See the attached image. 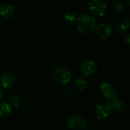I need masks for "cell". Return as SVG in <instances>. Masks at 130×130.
I'll use <instances>...</instances> for the list:
<instances>
[{
	"mask_svg": "<svg viewBox=\"0 0 130 130\" xmlns=\"http://www.w3.org/2000/svg\"><path fill=\"white\" fill-rule=\"evenodd\" d=\"M75 27L79 33L84 35H89L95 30L96 21L91 15L83 14L77 17Z\"/></svg>",
	"mask_w": 130,
	"mask_h": 130,
	"instance_id": "1",
	"label": "cell"
},
{
	"mask_svg": "<svg viewBox=\"0 0 130 130\" xmlns=\"http://www.w3.org/2000/svg\"><path fill=\"white\" fill-rule=\"evenodd\" d=\"M94 112L98 120H105L108 118L113 112L110 101L108 100L101 101L96 105Z\"/></svg>",
	"mask_w": 130,
	"mask_h": 130,
	"instance_id": "2",
	"label": "cell"
},
{
	"mask_svg": "<svg viewBox=\"0 0 130 130\" xmlns=\"http://www.w3.org/2000/svg\"><path fill=\"white\" fill-rule=\"evenodd\" d=\"M53 77L56 82L61 85H66L71 82L72 75L70 71L64 67H56L53 72Z\"/></svg>",
	"mask_w": 130,
	"mask_h": 130,
	"instance_id": "3",
	"label": "cell"
},
{
	"mask_svg": "<svg viewBox=\"0 0 130 130\" xmlns=\"http://www.w3.org/2000/svg\"><path fill=\"white\" fill-rule=\"evenodd\" d=\"M88 11L94 17L104 15L107 11V3L103 0H93L88 4Z\"/></svg>",
	"mask_w": 130,
	"mask_h": 130,
	"instance_id": "4",
	"label": "cell"
},
{
	"mask_svg": "<svg viewBox=\"0 0 130 130\" xmlns=\"http://www.w3.org/2000/svg\"><path fill=\"white\" fill-rule=\"evenodd\" d=\"M99 90L101 94L108 101H112L117 97L116 88H114L113 85L109 82H104L103 83H101Z\"/></svg>",
	"mask_w": 130,
	"mask_h": 130,
	"instance_id": "5",
	"label": "cell"
},
{
	"mask_svg": "<svg viewBox=\"0 0 130 130\" xmlns=\"http://www.w3.org/2000/svg\"><path fill=\"white\" fill-rule=\"evenodd\" d=\"M98 63L91 59L83 62L81 65L80 70L84 77H90L93 75L98 70Z\"/></svg>",
	"mask_w": 130,
	"mask_h": 130,
	"instance_id": "6",
	"label": "cell"
},
{
	"mask_svg": "<svg viewBox=\"0 0 130 130\" xmlns=\"http://www.w3.org/2000/svg\"><path fill=\"white\" fill-rule=\"evenodd\" d=\"M67 124L70 129L74 130H85L87 128L86 120L78 115L72 116L69 119Z\"/></svg>",
	"mask_w": 130,
	"mask_h": 130,
	"instance_id": "7",
	"label": "cell"
},
{
	"mask_svg": "<svg viewBox=\"0 0 130 130\" xmlns=\"http://www.w3.org/2000/svg\"><path fill=\"white\" fill-rule=\"evenodd\" d=\"M96 33L101 39H108L113 34V28L107 23H101L96 27Z\"/></svg>",
	"mask_w": 130,
	"mask_h": 130,
	"instance_id": "8",
	"label": "cell"
},
{
	"mask_svg": "<svg viewBox=\"0 0 130 130\" xmlns=\"http://www.w3.org/2000/svg\"><path fill=\"white\" fill-rule=\"evenodd\" d=\"M17 81V77L13 72H5L0 77V85L2 88H8L13 86Z\"/></svg>",
	"mask_w": 130,
	"mask_h": 130,
	"instance_id": "9",
	"label": "cell"
},
{
	"mask_svg": "<svg viewBox=\"0 0 130 130\" xmlns=\"http://www.w3.org/2000/svg\"><path fill=\"white\" fill-rule=\"evenodd\" d=\"M14 14V7L8 3L0 4V16L4 18H11Z\"/></svg>",
	"mask_w": 130,
	"mask_h": 130,
	"instance_id": "10",
	"label": "cell"
},
{
	"mask_svg": "<svg viewBox=\"0 0 130 130\" xmlns=\"http://www.w3.org/2000/svg\"><path fill=\"white\" fill-rule=\"evenodd\" d=\"M129 21L128 18H124L120 20H119L116 24H115V28L118 32L120 33H124L127 31L129 28Z\"/></svg>",
	"mask_w": 130,
	"mask_h": 130,
	"instance_id": "11",
	"label": "cell"
},
{
	"mask_svg": "<svg viewBox=\"0 0 130 130\" xmlns=\"http://www.w3.org/2000/svg\"><path fill=\"white\" fill-rule=\"evenodd\" d=\"M11 113V106L7 102H0V117L5 118Z\"/></svg>",
	"mask_w": 130,
	"mask_h": 130,
	"instance_id": "12",
	"label": "cell"
},
{
	"mask_svg": "<svg viewBox=\"0 0 130 130\" xmlns=\"http://www.w3.org/2000/svg\"><path fill=\"white\" fill-rule=\"evenodd\" d=\"M88 80L84 76L78 77L75 82V85L76 88L79 91H83V90L86 89L88 87Z\"/></svg>",
	"mask_w": 130,
	"mask_h": 130,
	"instance_id": "13",
	"label": "cell"
},
{
	"mask_svg": "<svg viewBox=\"0 0 130 130\" xmlns=\"http://www.w3.org/2000/svg\"><path fill=\"white\" fill-rule=\"evenodd\" d=\"M112 105V108L113 110H115L117 112H120L123 111L125 108V104L124 103L120 101V99H118V98L117 97L116 98L113 99L112 101H110Z\"/></svg>",
	"mask_w": 130,
	"mask_h": 130,
	"instance_id": "14",
	"label": "cell"
},
{
	"mask_svg": "<svg viewBox=\"0 0 130 130\" xmlns=\"http://www.w3.org/2000/svg\"><path fill=\"white\" fill-rule=\"evenodd\" d=\"M112 8L113 9L117 11V12H121L126 8V5L122 1H115L112 4Z\"/></svg>",
	"mask_w": 130,
	"mask_h": 130,
	"instance_id": "15",
	"label": "cell"
},
{
	"mask_svg": "<svg viewBox=\"0 0 130 130\" xmlns=\"http://www.w3.org/2000/svg\"><path fill=\"white\" fill-rule=\"evenodd\" d=\"M64 19L65 21L69 23V24H72L74 23L76 19H77V15L75 14V13H74L73 11H67L65 14H64Z\"/></svg>",
	"mask_w": 130,
	"mask_h": 130,
	"instance_id": "16",
	"label": "cell"
},
{
	"mask_svg": "<svg viewBox=\"0 0 130 130\" xmlns=\"http://www.w3.org/2000/svg\"><path fill=\"white\" fill-rule=\"evenodd\" d=\"M20 101H21V100H20V98L18 97V96H16V95H14V96H13L11 99H10V105L11 106H14V107H16V108H18V106H19V104H20Z\"/></svg>",
	"mask_w": 130,
	"mask_h": 130,
	"instance_id": "17",
	"label": "cell"
},
{
	"mask_svg": "<svg viewBox=\"0 0 130 130\" xmlns=\"http://www.w3.org/2000/svg\"><path fill=\"white\" fill-rule=\"evenodd\" d=\"M123 41L125 43L126 45L127 46H129L130 45V34H127L125 37H124V39H123Z\"/></svg>",
	"mask_w": 130,
	"mask_h": 130,
	"instance_id": "18",
	"label": "cell"
},
{
	"mask_svg": "<svg viewBox=\"0 0 130 130\" xmlns=\"http://www.w3.org/2000/svg\"><path fill=\"white\" fill-rule=\"evenodd\" d=\"M3 95H4V92H3V90H2V88L0 87V101L2 99V98H3Z\"/></svg>",
	"mask_w": 130,
	"mask_h": 130,
	"instance_id": "19",
	"label": "cell"
},
{
	"mask_svg": "<svg viewBox=\"0 0 130 130\" xmlns=\"http://www.w3.org/2000/svg\"><path fill=\"white\" fill-rule=\"evenodd\" d=\"M85 130H86V129H85Z\"/></svg>",
	"mask_w": 130,
	"mask_h": 130,
	"instance_id": "20",
	"label": "cell"
}]
</instances>
